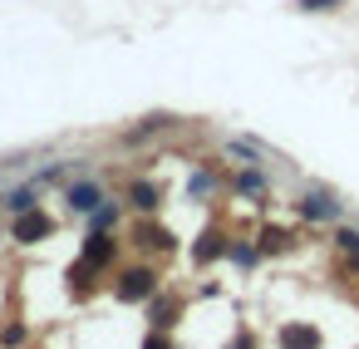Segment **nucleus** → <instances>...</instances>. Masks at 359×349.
Here are the masks:
<instances>
[{
  "instance_id": "11",
  "label": "nucleus",
  "mask_w": 359,
  "mask_h": 349,
  "mask_svg": "<svg viewBox=\"0 0 359 349\" xmlns=\"http://www.w3.org/2000/svg\"><path fill=\"white\" fill-rule=\"evenodd\" d=\"M222 246H217V236H202V246H197V261H212Z\"/></svg>"
},
{
  "instance_id": "2",
  "label": "nucleus",
  "mask_w": 359,
  "mask_h": 349,
  "mask_svg": "<svg viewBox=\"0 0 359 349\" xmlns=\"http://www.w3.org/2000/svg\"><path fill=\"white\" fill-rule=\"evenodd\" d=\"M65 202H69V212H84V217H94V212H99V202H104V192H99V182H69Z\"/></svg>"
},
{
  "instance_id": "1",
  "label": "nucleus",
  "mask_w": 359,
  "mask_h": 349,
  "mask_svg": "<svg viewBox=\"0 0 359 349\" xmlns=\"http://www.w3.org/2000/svg\"><path fill=\"white\" fill-rule=\"evenodd\" d=\"M153 295H158V275L143 271V266L128 271V275L118 280V300H153Z\"/></svg>"
},
{
  "instance_id": "7",
  "label": "nucleus",
  "mask_w": 359,
  "mask_h": 349,
  "mask_svg": "<svg viewBox=\"0 0 359 349\" xmlns=\"http://www.w3.org/2000/svg\"><path fill=\"white\" fill-rule=\"evenodd\" d=\"M138 246H143V251H153V246L163 251V246H172V236H168L163 226H138Z\"/></svg>"
},
{
  "instance_id": "5",
  "label": "nucleus",
  "mask_w": 359,
  "mask_h": 349,
  "mask_svg": "<svg viewBox=\"0 0 359 349\" xmlns=\"http://www.w3.org/2000/svg\"><path fill=\"white\" fill-rule=\"evenodd\" d=\"M128 197H133V207H138V212H153V207L163 202V187H158V182H133V192H128Z\"/></svg>"
},
{
  "instance_id": "15",
  "label": "nucleus",
  "mask_w": 359,
  "mask_h": 349,
  "mask_svg": "<svg viewBox=\"0 0 359 349\" xmlns=\"http://www.w3.org/2000/svg\"><path fill=\"white\" fill-rule=\"evenodd\" d=\"M339 246L344 251H359V231H339Z\"/></svg>"
},
{
  "instance_id": "14",
  "label": "nucleus",
  "mask_w": 359,
  "mask_h": 349,
  "mask_svg": "<svg viewBox=\"0 0 359 349\" xmlns=\"http://www.w3.org/2000/svg\"><path fill=\"white\" fill-rule=\"evenodd\" d=\"M187 192H197V197H202V192H212V177H207V172H197V177L187 182Z\"/></svg>"
},
{
  "instance_id": "10",
  "label": "nucleus",
  "mask_w": 359,
  "mask_h": 349,
  "mask_svg": "<svg viewBox=\"0 0 359 349\" xmlns=\"http://www.w3.org/2000/svg\"><path fill=\"white\" fill-rule=\"evenodd\" d=\"M118 221V207H99L94 212V231H104V226H114Z\"/></svg>"
},
{
  "instance_id": "6",
  "label": "nucleus",
  "mask_w": 359,
  "mask_h": 349,
  "mask_svg": "<svg viewBox=\"0 0 359 349\" xmlns=\"http://www.w3.org/2000/svg\"><path fill=\"white\" fill-rule=\"evenodd\" d=\"M280 344H285V349H315V334H310L305 324H285V329H280Z\"/></svg>"
},
{
  "instance_id": "16",
  "label": "nucleus",
  "mask_w": 359,
  "mask_h": 349,
  "mask_svg": "<svg viewBox=\"0 0 359 349\" xmlns=\"http://www.w3.org/2000/svg\"><path fill=\"white\" fill-rule=\"evenodd\" d=\"M143 349H168V339H163V334H158V339H148V344H143Z\"/></svg>"
},
{
  "instance_id": "9",
  "label": "nucleus",
  "mask_w": 359,
  "mask_h": 349,
  "mask_svg": "<svg viewBox=\"0 0 359 349\" xmlns=\"http://www.w3.org/2000/svg\"><path fill=\"white\" fill-rule=\"evenodd\" d=\"M300 212H305V217H334V202H325V197H310Z\"/></svg>"
},
{
  "instance_id": "3",
  "label": "nucleus",
  "mask_w": 359,
  "mask_h": 349,
  "mask_svg": "<svg viewBox=\"0 0 359 349\" xmlns=\"http://www.w3.org/2000/svg\"><path fill=\"white\" fill-rule=\"evenodd\" d=\"M55 231V221L45 217V212H20V221H15V241H25V246H35L40 236H50Z\"/></svg>"
},
{
  "instance_id": "8",
  "label": "nucleus",
  "mask_w": 359,
  "mask_h": 349,
  "mask_svg": "<svg viewBox=\"0 0 359 349\" xmlns=\"http://www.w3.org/2000/svg\"><path fill=\"white\" fill-rule=\"evenodd\" d=\"M35 202H40V192H35V187H20V192L11 197V212H35Z\"/></svg>"
},
{
  "instance_id": "13",
  "label": "nucleus",
  "mask_w": 359,
  "mask_h": 349,
  "mask_svg": "<svg viewBox=\"0 0 359 349\" xmlns=\"http://www.w3.org/2000/svg\"><path fill=\"white\" fill-rule=\"evenodd\" d=\"M295 6H300V11H334L339 0H295Z\"/></svg>"
},
{
  "instance_id": "4",
  "label": "nucleus",
  "mask_w": 359,
  "mask_h": 349,
  "mask_svg": "<svg viewBox=\"0 0 359 349\" xmlns=\"http://www.w3.org/2000/svg\"><path fill=\"white\" fill-rule=\"evenodd\" d=\"M114 251H118V246H114L104 231H94V236H89V246H84V261L99 271V266H109V261H114Z\"/></svg>"
},
{
  "instance_id": "12",
  "label": "nucleus",
  "mask_w": 359,
  "mask_h": 349,
  "mask_svg": "<svg viewBox=\"0 0 359 349\" xmlns=\"http://www.w3.org/2000/svg\"><path fill=\"white\" fill-rule=\"evenodd\" d=\"M153 320H158V324H172V300H158V305H153Z\"/></svg>"
}]
</instances>
